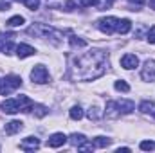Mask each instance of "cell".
Instances as JSON below:
<instances>
[{"mask_svg": "<svg viewBox=\"0 0 155 153\" xmlns=\"http://www.w3.org/2000/svg\"><path fill=\"white\" fill-rule=\"evenodd\" d=\"M33 101L27 96H18L13 99H5L0 106L5 114H18V112H31L33 110Z\"/></svg>", "mask_w": 155, "mask_h": 153, "instance_id": "2", "label": "cell"}, {"mask_svg": "<svg viewBox=\"0 0 155 153\" xmlns=\"http://www.w3.org/2000/svg\"><path fill=\"white\" fill-rule=\"evenodd\" d=\"M22 128H24V122L22 121H11V122H7L5 124V133L7 135H15V133H18V132H22Z\"/></svg>", "mask_w": 155, "mask_h": 153, "instance_id": "12", "label": "cell"}, {"mask_svg": "<svg viewBox=\"0 0 155 153\" xmlns=\"http://www.w3.org/2000/svg\"><path fill=\"white\" fill-rule=\"evenodd\" d=\"M69 40H71V45H72V47H85V45H87L85 40H79L78 36H71Z\"/></svg>", "mask_w": 155, "mask_h": 153, "instance_id": "24", "label": "cell"}, {"mask_svg": "<svg viewBox=\"0 0 155 153\" xmlns=\"http://www.w3.org/2000/svg\"><path fill=\"white\" fill-rule=\"evenodd\" d=\"M101 115H103V112L99 110V108H90L88 110V119H92V121H97V119H101Z\"/></svg>", "mask_w": 155, "mask_h": 153, "instance_id": "23", "label": "cell"}, {"mask_svg": "<svg viewBox=\"0 0 155 153\" xmlns=\"http://www.w3.org/2000/svg\"><path fill=\"white\" fill-rule=\"evenodd\" d=\"M20 85H22L20 76H15V74L5 76L4 79H0V94H2V96H9V94L15 92Z\"/></svg>", "mask_w": 155, "mask_h": 153, "instance_id": "4", "label": "cell"}, {"mask_svg": "<svg viewBox=\"0 0 155 153\" xmlns=\"http://www.w3.org/2000/svg\"><path fill=\"white\" fill-rule=\"evenodd\" d=\"M29 34H36L40 38H54V41H60L61 40V33L60 31H56V29H52V27H49V25H45V24H36V25H33L31 29H29Z\"/></svg>", "mask_w": 155, "mask_h": 153, "instance_id": "3", "label": "cell"}, {"mask_svg": "<svg viewBox=\"0 0 155 153\" xmlns=\"http://www.w3.org/2000/svg\"><path fill=\"white\" fill-rule=\"evenodd\" d=\"M24 4H25L29 9H33V11L40 7V0H24Z\"/></svg>", "mask_w": 155, "mask_h": 153, "instance_id": "26", "label": "cell"}, {"mask_svg": "<svg viewBox=\"0 0 155 153\" xmlns=\"http://www.w3.org/2000/svg\"><path fill=\"white\" fill-rule=\"evenodd\" d=\"M65 142H67V135H63V133H52L49 137V141H47V146L49 148H61Z\"/></svg>", "mask_w": 155, "mask_h": 153, "instance_id": "10", "label": "cell"}, {"mask_svg": "<svg viewBox=\"0 0 155 153\" xmlns=\"http://www.w3.org/2000/svg\"><path fill=\"white\" fill-rule=\"evenodd\" d=\"M117 22H119V20H117L116 16H103V18H99L97 27H99L105 34H112L117 29Z\"/></svg>", "mask_w": 155, "mask_h": 153, "instance_id": "5", "label": "cell"}, {"mask_svg": "<svg viewBox=\"0 0 155 153\" xmlns=\"http://www.w3.org/2000/svg\"><path fill=\"white\" fill-rule=\"evenodd\" d=\"M31 79L38 85H43L49 81V70L43 67V65H36L33 70H31Z\"/></svg>", "mask_w": 155, "mask_h": 153, "instance_id": "6", "label": "cell"}, {"mask_svg": "<svg viewBox=\"0 0 155 153\" xmlns=\"http://www.w3.org/2000/svg\"><path fill=\"white\" fill-rule=\"evenodd\" d=\"M36 50L31 47V45H25V43H20V45H16V54H18V58H29V56H33Z\"/></svg>", "mask_w": 155, "mask_h": 153, "instance_id": "11", "label": "cell"}, {"mask_svg": "<svg viewBox=\"0 0 155 153\" xmlns=\"http://www.w3.org/2000/svg\"><path fill=\"white\" fill-rule=\"evenodd\" d=\"M141 77L144 81H155V61L153 60H148L143 67V72H141Z\"/></svg>", "mask_w": 155, "mask_h": 153, "instance_id": "7", "label": "cell"}, {"mask_svg": "<svg viewBox=\"0 0 155 153\" xmlns=\"http://www.w3.org/2000/svg\"><path fill=\"white\" fill-rule=\"evenodd\" d=\"M99 0H79V5L81 7H92V5H96Z\"/></svg>", "mask_w": 155, "mask_h": 153, "instance_id": "27", "label": "cell"}, {"mask_svg": "<svg viewBox=\"0 0 155 153\" xmlns=\"http://www.w3.org/2000/svg\"><path fill=\"white\" fill-rule=\"evenodd\" d=\"M130 29H132V22L128 20V18H123V20H119L117 22V33L119 34H126V33H130Z\"/></svg>", "mask_w": 155, "mask_h": 153, "instance_id": "14", "label": "cell"}, {"mask_svg": "<svg viewBox=\"0 0 155 153\" xmlns=\"http://www.w3.org/2000/svg\"><path fill=\"white\" fill-rule=\"evenodd\" d=\"M130 4H134V5H144V2L146 0H128Z\"/></svg>", "mask_w": 155, "mask_h": 153, "instance_id": "31", "label": "cell"}, {"mask_svg": "<svg viewBox=\"0 0 155 153\" xmlns=\"http://www.w3.org/2000/svg\"><path fill=\"white\" fill-rule=\"evenodd\" d=\"M16 2H24V0H16Z\"/></svg>", "mask_w": 155, "mask_h": 153, "instance_id": "34", "label": "cell"}, {"mask_svg": "<svg viewBox=\"0 0 155 153\" xmlns=\"http://www.w3.org/2000/svg\"><path fill=\"white\" fill-rule=\"evenodd\" d=\"M148 41L150 43H155V25H152V29L148 31Z\"/></svg>", "mask_w": 155, "mask_h": 153, "instance_id": "28", "label": "cell"}, {"mask_svg": "<svg viewBox=\"0 0 155 153\" xmlns=\"http://www.w3.org/2000/svg\"><path fill=\"white\" fill-rule=\"evenodd\" d=\"M69 115H71V119L79 121V119L83 117V110H81V106H72V108H71V112H69Z\"/></svg>", "mask_w": 155, "mask_h": 153, "instance_id": "20", "label": "cell"}, {"mask_svg": "<svg viewBox=\"0 0 155 153\" xmlns=\"http://www.w3.org/2000/svg\"><path fill=\"white\" fill-rule=\"evenodd\" d=\"M150 5H152V9H155V0H152V2H150Z\"/></svg>", "mask_w": 155, "mask_h": 153, "instance_id": "33", "label": "cell"}, {"mask_svg": "<svg viewBox=\"0 0 155 153\" xmlns=\"http://www.w3.org/2000/svg\"><path fill=\"white\" fill-rule=\"evenodd\" d=\"M139 148H141V150H144V151H152V150L155 148V144L152 142V141H143Z\"/></svg>", "mask_w": 155, "mask_h": 153, "instance_id": "25", "label": "cell"}, {"mask_svg": "<svg viewBox=\"0 0 155 153\" xmlns=\"http://www.w3.org/2000/svg\"><path fill=\"white\" fill-rule=\"evenodd\" d=\"M139 110L143 114H148V115H152V117H155V103H152V101H143L139 105Z\"/></svg>", "mask_w": 155, "mask_h": 153, "instance_id": "15", "label": "cell"}, {"mask_svg": "<svg viewBox=\"0 0 155 153\" xmlns=\"http://www.w3.org/2000/svg\"><path fill=\"white\" fill-rule=\"evenodd\" d=\"M92 144H94V148H107V146L110 144V139L99 135V137H94V139H92Z\"/></svg>", "mask_w": 155, "mask_h": 153, "instance_id": "17", "label": "cell"}, {"mask_svg": "<svg viewBox=\"0 0 155 153\" xmlns=\"http://www.w3.org/2000/svg\"><path fill=\"white\" fill-rule=\"evenodd\" d=\"M69 141H71V144H72V146H76V148H79L83 142H87V139H85V135H83V133H72Z\"/></svg>", "mask_w": 155, "mask_h": 153, "instance_id": "18", "label": "cell"}, {"mask_svg": "<svg viewBox=\"0 0 155 153\" xmlns=\"http://www.w3.org/2000/svg\"><path fill=\"white\" fill-rule=\"evenodd\" d=\"M119 108H117V103L116 101H108L107 103V117H110V119H116L119 117Z\"/></svg>", "mask_w": 155, "mask_h": 153, "instance_id": "16", "label": "cell"}, {"mask_svg": "<svg viewBox=\"0 0 155 153\" xmlns=\"http://www.w3.org/2000/svg\"><path fill=\"white\" fill-rule=\"evenodd\" d=\"M117 108H119V114H132V110L135 108L134 101H128V99H121V101H116Z\"/></svg>", "mask_w": 155, "mask_h": 153, "instance_id": "13", "label": "cell"}, {"mask_svg": "<svg viewBox=\"0 0 155 153\" xmlns=\"http://www.w3.org/2000/svg\"><path fill=\"white\" fill-rule=\"evenodd\" d=\"M107 61H108V54L105 50L85 52L72 60V65H71L72 77L81 79V81H88V79H96V77L103 76L107 70Z\"/></svg>", "mask_w": 155, "mask_h": 153, "instance_id": "1", "label": "cell"}, {"mask_svg": "<svg viewBox=\"0 0 155 153\" xmlns=\"http://www.w3.org/2000/svg\"><path fill=\"white\" fill-rule=\"evenodd\" d=\"M38 148H40V141L36 137H25L20 142V150H24V151H35Z\"/></svg>", "mask_w": 155, "mask_h": 153, "instance_id": "9", "label": "cell"}, {"mask_svg": "<svg viewBox=\"0 0 155 153\" xmlns=\"http://www.w3.org/2000/svg\"><path fill=\"white\" fill-rule=\"evenodd\" d=\"M76 7H78V4H76V2H72V0L65 2V9H67V11H74Z\"/></svg>", "mask_w": 155, "mask_h": 153, "instance_id": "29", "label": "cell"}, {"mask_svg": "<svg viewBox=\"0 0 155 153\" xmlns=\"http://www.w3.org/2000/svg\"><path fill=\"white\" fill-rule=\"evenodd\" d=\"M116 90H119V92H130V85L126 83V81H123V79H119V81H116Z\"/></svg>", "mask_w": 155, "mask_h": 153, "instance_id": "22", "label": "cell"}, {"mask_svg": "<svg viewBox=\"0 0 155 153\" xmlns=\"http://www.w3.org/2000/svg\"><path fill=\"white\" fill-rule=\"evenodd\" d=\"M11 7V2H7V0H0V11H7Z\"/></svg>", "mask_w": 155, "mask_h": 153, "instance_id": "30", "label": "cell"}, {"mask_svg": "<svg viewBox=\"0 0 155 153\" xmlns=\"http://www.w3.org/2000/svg\"><path fill=\"white\" fill-rule=\"evenodd\" d=\"M33 112L36 117H45L47 115V108L43 105H33Z\"/></svg>", "mask_w": 155, "mask_h": 153, "instance_id": "21", "label": "cell"}, {"mask_svg": "<svg viewBox=\"0 0 155 153\" xmlns=\"http://www.w3.org/2000/svg\"><path fill=\"white\" fill-rule=\"evenodd\" d=\"M121 151H130V148H119V150H117V153H121Z\"/></svg>", "mask_w": 155, "mask_h": 153, "instance_id": "32", "label": "cell"}, {"mask_svg": "<svg viewBox=\"0 0 155 153\" xmlns=\"http://www.w3.org/2000/svg\"><path fill=\"white\" fill-rule=\"evenodd\" d=\"M137 65H139V58H137L135 54H124V56L121 58V67L126 69V70H132V69H135Z\"/></svg>", "mask_w": 155, "mask_h": 153, "instance_id": "8", "label": "cell"}, {"mask_svg": "<svg viewBox=\"0 0 155 153\" xmlns=\"http://www.w3.org/2000/svg\"><path fill=\"white\" fill-rule=\"evenodd\" d=\"M24 24H25V18L20 16V15H18V16H13V18L7 20V25H9V27H22Z\"/></svg>", "mask_w": 155, "mask_h": 153, "instance_id": "19", "label": "cell"}]
</instances>
